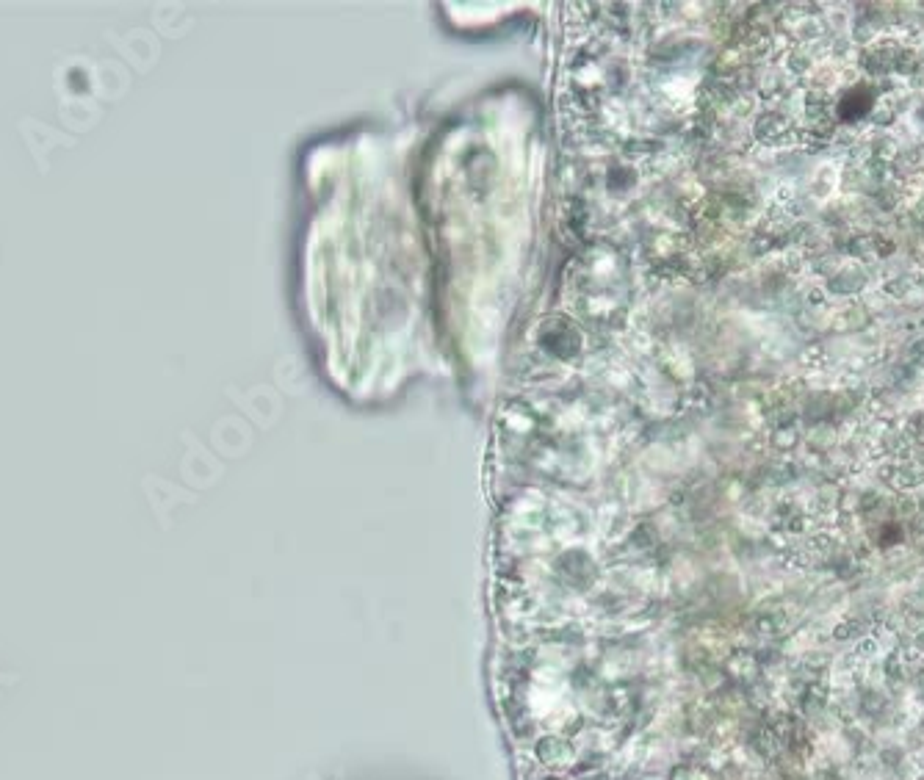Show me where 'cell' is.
<instances>
[{"instance_id":"cell-3","label":"cell","mask_w":924,"mask_h":780,"mask_svg":"<svg viewBox=\"0 0 924 780\" xmlns=\"http://www.w3.org/2000/svg\"><path fill=\"white\" fill-rule=\"evenodd\" d=\"M89 72H92L89 78H92V95H95V100H119L114 86H111L114 81H117L119 86H125V89L131 86V75H128L125 67L117 64V61H97Z\"/></svg>"},{"instance_id":"cell-2","label":"cell","mask_w":924,"mask_h":780,"mask_svg":"<svg viewBox=\"0 0 924 780\" xmlns=\"http://www.w3.org/2000/svg\"><path fill=\"white\" fill-rule=\"evenodd\" d=\"M59 117L67 128L83 133V130H92L100 122L103 106H100V100L89 95H61Z\"/></svg>"},{"instance_id":"cell-1","label":"cell","mask_w":924,"mask_h":780,"mask_svg":"<svg viewBox=\"0 0 924 780\" xmlns=\"http://www.w3.org/2000/svg\"><path fill=\"white\" fill-rule=\"evenodd\" d=\"M17 130H20V139L28 147V153L34 158L36 169H39V175H48L50 172V153L56 150V147H67L72 150L75 144H78V136H72L67 130L53 128L48 122H42V119L36 117H20L17 119Z\"/></svg>"}]
</instances>
